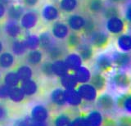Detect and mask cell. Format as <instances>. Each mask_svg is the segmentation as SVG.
<instances>
[{
	"instance_id": "cell-1",
	"label": "cell",
	"mask_w": 131,
	"mask_h": 126,
	"mask_svg": "<svg viewBox=\"0 0 131 126\" xmlns=\"http://www.w3.org/2000/svg\"><path fill=\"white\" fill-rule=\"evenodd\" d=\"M89 44L97 50L106 49L111 42V35L106 31L96 30L89 36Z\"/></svg>"
},
{
	"instance_id": "cell-2",
	"label": "cell",
	"mask_w": 131,
	"mask_h": 126,
	"mask_svg": "<svg viewBox=\"0 0 131 126\" xmlns=\"http://www.w3.org/2000/svg\"><path fill=\"white\" fill-rule=\"evenodd\" d=\"M126 28L125 21L121 17H114L106 20L105 29L110 35L118 36L124 33Z\"/></svg>"
},
{
	"instance_id": "cell-3",
	"label": "cell",
	"mask_w": 131,
	"mask_h": 126,
	"mask_svg": "<svg viewBox=\"0 0 131 126\" xmlns=\"http://www.w3.org/2000/svg\"><path fill=\"white\" fill-rule=\"evenodd\" d=\"M76 90L80 95L82 100L87 102H94L97 98L98 92L90 83L80 84L77 86Z\"/></svg>"
},
{
	"instance_id": "cell-4",
	"label": "cell",
	"mask_w": 131,
	"mask_h": 126,
	"mask_svg": "<svg viewBox=\"0 0 131 126\" xmlns=\"http://www.w3.org/2000/svg\"><path fill=\"white\" fill-rule=\"evenodd\" d=\"M112 59L114 66L125 71L131 68V54L130 52H116L112 55Z\"/></svg>"
},
{
	"instance_id": "cell-5",
	"label": "cell",
	"mask_w": 131,
	"mask_h": 126,
	"mask_svg": "<svg viewBox=\"0 0 131 126\" xmlns=\"http://www.w3.org/2000/svg\"><path fill=\"white\" fill-rule=\"evenodd\" d=\"M96 105L98 111L110 112L116 107V101L114 97L109 93H102L96 100Z\"/></svg>"
},
{
	"instance_id": "cell-6",
	"label": "cell",
	"mask_w": 131,
	"mask_h": 126,
	"mask_svg": "<svg viewBox=\"0 0 131 126\" xmlns=\"http://www.w3.org/2000/svg\"><path fill=\"white\" fill-rule=\"evenodd\" d=\"M112 83L117 89L125 90L130 87L131 78L125 71H120L114 74L112 77Z\"/></svg>"
},
{
	"instance_id": "cell-7",
	"label": "cell",
	"mask_w": 131,
	"mask_h": 126,
	"mask_svg": "<svg viewBox=\"0 0 131 126\" xmlns=\"http://www.w3.org/2000/svg\"><path fill=\"white\" fill-rule=\"evenodd\" d=\"M30 116L36 123H43L48 119V110L43 104H37L31 109Z\"/></svg>"
},
{
	"instance_id": "cell-8",
	"label": "cell",
	"mask_w": 131,
	"mask_h": 126,
	"mask_svg": "<svg viewBox=\"0 0 131 126\" xmlns=\"http://www.w3.org/2000/svg\"><path fill=\"white\" fill-rule=\"evenodd\" d=\"M96 67L100 73L110 72L114 67L112 56L102 53L100 54L96 59Z\"/></svg>"
},
{
	"instance_id": "cell-9",
	"label": "cell",
	"mask_w": 131,
	"mask_h": 126,
	"mask_svg": "<svg viewBox=\"0 0 131 126\" xmlns=\"http://www.w3.org/2000/svg\"><path fill=\"white\" fill-rule=\"evenodd\" d=\"M20 26L25 30H31L36 26L39 21V15L36 12L30 11L24 13L20 18Z\"/></svg>"
},
{
	"instance_id": "cell-10",
	"label": "cell",
	"mask_w": 131,
	"mask_h": 126,
	"mask_svg": "<svg viewBox=\"0 0 131 126\" xmlns=\"http://www.w3.org/2000/svg\"><path fill=\"white\" fill-rule=\"evenodd\" d=\"M86 18L80 14H72L67 18V24L69 29L74 32H80L83 30L85 25Z\"/></svg>"
},
{
	"instance_id": "cell-11",
	"label": "cell",
	"mask_w": 131,
	"mask_h": 126,
	"mask_svg": "<svg viewBox=\"0 0 131 126\" xmlns=\"http://www.w3.org/2000/svg\"><path fill=\"white\" fill-rule=\"evenodd\" d=\"M103 116L98 110L90 111L87 116L84 117L85 126H102Z\"/></svg>"
},
{
	"instance_id": "cell-12",
	"label": "cell",
	"mask_w": 131,
	"mask_h": 126,
	"mask_svg": "<svg viewBox=\"0 0 131 126\" xmlns=\"http://www.w3.org/2000/svg\"><path fill=\"white\" fill-rule=\"evenodd\" d=\"M116 43L120 52H131V34L124 32L119 35L116 38Z\"/></svg>"
},
{
	"instance_id": "cell-13",
	"label": "cell",
	"mask_w": 131,
	"mask_h": 126,
	"mask_svg": "<svg viewBox=\"0 0 131 126\" xmlns=\"http://www.w3.org/2000/svg\"><path fill=\"white\" fill-rule=\"evenodd\" d=\"M65 98L66 104L71 107H79L83 101L76 88L65 89Z\"/></svg>"
},
{
	"instance_id": "cell-14",
	"label": "cell",
	"mask_w": 131,
	"mask_h": 126,
	"mask_svg": "<svg viewBox=\"0 0 131 126\" xmlns=\"http://www.w3.org/2000/svg\"><path fill=\"white\" fill-rule=\"evenodd\" d=\"M89 83L99 93L104 91V89L106 87V84H107V80H106V77L102 75V73L97 72L92 75L91 79L89 80Z\"/></svg>"
},
{
	"instance_id": "cell-15",
	"label": "cell",
	"mask_w": 131,
	"mask_h": 126,
	"mask_svg": "<svg viewBox=\"0 0 131 126\" xmlns=\"http://www.w3.org/2000/svg\"><path fill=\"white\" fill-rule=\"evenodd\" d=\"M52 33L57 39H64L69 35V27L63 22H56L52 26Z\"/></svg>"
},
{
	"instance_id": "cell-16",
	"label": "cell",
	"mask_w": 131,
	"mask_h": 126,
	"mask_svg": "<svg viewBox=\"0 0 131 126\" xmlns=\"http://www.w3.org/2000/svg\"><path fill=\"white\" fill-rule=\"evenodd\" d=\"M77 53L80 55L83 62H89L94 55V48L89 43H82L76 49Z\"/></svg>"
},
{
	"instance_id": "cell-17",
	"label": "cell",
	"mask_w": 131,
	"mask_h": 126,
	"mask_svg": "<svg viewBox=\"0 0 131 126\" xmlns=\"http://www.w3.org/2000/svg\"><path fill=\"white\" fill-rule=\"evenodd\" d=\"M65 63L68 67L69 71H75L76 69L80 67L83 64V61L78 53L73 52V53L68 54L65 58Z\"/></svg>"
},
{
	"instance_id": "cell-18",
	"label": "cell",
	"mask_w": 131,
	"mask_h": 126,
	"mask_svg": "<svg viewBox=\"0 0 131 126\" xmlns=\"http://www.w3.org/2000/svg\"><path fill=\"white\" fill-rule=\"evenodd\" d=\"M74 75H75V79L79 84H85L89 83V80L91 79V71H89L86 66H81L78 69L74 71Z\"/></svg>"
},
{
	"instance_id": "cell-19",
	"label": "cell",
	"mask_w": 131,
	"mask_h": 126,
	"mask_svg": "<svg viewBox=\"0 0 131 126\" xmlns=\"http://www.w3.org/2000/svg\"><path fill=\"white\" fill-rule=\"evenodd\" d=\"M106 7L104 0H88L87 9L92 15H101Z\"/></svg>"
},
{
	"instance_id": "cell-20",
	"label": "cell",
	"mask_w": 131,
	"mask_h": 126,
	"mask_svg": "<svg viewBox=\"0 0 131 126\" xmlns=\"http://www.w3.org/2000/svg\"><path fill=\"white\" fill-rule=\"evenodd\" d=\"M20 88L22 89L24 94L27 97H32L35 95L38 92V84L34 79H27L21 81Z\"/></svg>"
},
{
	"instance_id": "cell-21",
	"label": "cell",
	"mask_w": 131,
	"mask_h": 126,
	"mask_svg": "<svg viewBox=\"0 0 131 126\" xmlns=\"http://www.w3.org/2000/svg\"><path fill=\"white\" fill-rule=\"evenodd\" d=\"M42 16L46 21H54L59 17V11L55 6L47 5L43 7L42 11Z\"/></svg>"
},
{
	"instance_id": "cell-22",
	"label": "cell",
	"mask_w": 131,
	"mask_h": 126,
	"mask_svg": "<svg viewBox=\"0 0 131 126\" xmlns=\"http://www.w3.org/2000/svg\"><path fill=\"white\" fill-rule=\"evenodd\" d=\"M5 33L8 37L16 39L21 34V28L16 21H10L5 26Z\"/></svg>"
},
{
	"instance_id": "cell-23",
	"label": "cell",
	"mask_w": 131,
	"mask_h": 126,
	"mask_svg": "<svg viewBox=\"0 0 131 126\" xmlns=\"http://www.w3.org/2000/svg\"><path fill=\"white\" fill-rule=\"evenodd\" d=\"M52 71L53 75L59 77H62L69 73V69L65 63L63 59L57 60L52 62Z\"/></svg>"
},
{
	"instance_id": "cell-24",
	"label": "cell",
	"mask_w": 131,
	"mask_h": 126,
	"mask_svg": "<svg viewBox=\"0 0 131 126\" xmlns=\"http://www.w3.org/2000/svg\"><path fill=\"white\" fill-rule=\"evenodd\" d=\"M15 62L14 55L9 52H3L0 53V68L8 70L13 66Z\"/></svg>"
},
{
	"instance_id": "cell-25",
	"label": "cell",
	"mask_w": 131,
	"mask_h": 126,
	"mask_svg": "<svg viewBox=\"0 0 131 126\" xmlns=\"http://www.w3.org/2000/svg\"><path fill=\"white\" fill-rule=\"evenodd\" d=\"M82 43V38L77 32H72L67 37V47L69 50H76Z\"/></svg>"
},
{
	"instance_id": "cell-26",
	"label": "cell",
	"mask_w": 131,
	"mask_h": 126,
	"mask_svg": "<svg viewBox=\"0 0 131 126\" xmlns=\"http://www.w3.org/2000/svg\"><path fill=\"white\" fill-rule=\"evenodd\" d=\"M26 61L30 66H37L41 64L43 61V53L42 52L35 49L30 50L26 56Z\"/></svg>"
},
{
	"instance_id": "cell-27",
	"label": "cell",
	"mask_w": 131,
	"mask_h": 126,
	"mask_svg": "<svg viewBox=\"0 0 131 126\" xmlns=\"http://www.w3.org/2000/svg\"><path fill=\"white\" fill-rule=\"evenodd\" d=\"M50 99L52 102L56 106H64L66 105L65 98V89L57 88L52 90L50 95Z\"/></svg>"
},
{
	"instance_id": "cell-28",
	"label": "cell",
	"mask_w": 131,
	"mask_h": 126,
	"mask_svg": "<svg viewBox=\"0 0 131 126\" xmlns=\"http://www.w3.org/2000/svg\"><path fill=\"white\" fill-rule=\"evenodd\" d=\"M60 84L64 89L76 88L79 85L74 74H68L60 78Z\"/></svg>"
},
{
	"instance_id": "cell-29",
	"label": "cell",
	"mask_w": 131,
	"mask_h": 126,
	"mask_svg": "<svg viewBox=\"0 0 131 126\" xmlns=\"http://www.w3.org/2000/svg\"><path fill=\"white\" fill-rule=\"evenodd\" d=\"M26 95L24 94L22 89L20 87H13L10 88L9 91V96H8V99L14 103H20L24 101Z\"/></svg>"
},
{
	"instance_id": "cell-30",
	"label": "cell",
	"mask_w": 131,
	"mask_h": 126,
	"mask_svg": "<svg viewBox=\"0 0 131 126\" xmlns=\"http://www.w3.org/2000/svg\"><path fill=\"white\" fill-rule=\"evenodd\" d=\"M24 14V8L20 5H12L9 7L7 10L8 17L10 18L11 21H18L22 17Z\"/></svg>"
},
{
	"instance_id": "cell-31",
	"label": "cell",
	"mask_w": 131,
	"mask_h": 126,
	"mask_svg": "<svg viewBox=\"0 0 131 126\" xmlns=\"http://www.w3.org/2000/svg\"><path fill=\"white\" fill-rule=\"evenodd\" d=\"M20 80L15 71H9L5 75L3 78V83L9 88L16 87L20 84Z\"/></svg>"
},
{
	"instance_id": "cell-32",
	"label": "cell",
	"mask_w": 131,
	"mask_h": 126,
	"mask_svg": "<svg viewBox=\"0 0 131 126\" xmlns=\"http://www.w3.org/2000/svg\"><path fill=\"white\" fill-rule=\"evenodd\" d=\"M20 81H25L30 79L33 77V70L30 66L22 65L18 67L17 71H16Z\"/></svg>"
},
{
	"instance_id": "cell-33",
	"label": "cell",
	"mask_w": 131,
	"mask_h": 126,
	"mask_svg": "<svg viewBox=\"0 0 131 126\" xmlns=\"http://www.w3.org/2000/svg\"><path fill=\"white\" fill-rule=\"evenodd\" d=\"M11 48L12 54L17 56L24 55L26 52V48L24 44V41L19 39H15L12 41L11 44Z\"/></svg>"
},
{
	"instance_id": "cell-34",
	"label": "cell",
	"mask_w": 131,
	"mask_h": 126,
	"mask_svg": "<svg viewBox=\"0 0 131 126\" xmlns=\"http://www.w3.org/2000/svg\"><path fill=\"white\" fill-rule=\"evenodd\" d=\"M104 19H108L111 17H121V10L119 8V7L109 4L105 7V8L102 12V13L101 14Z\"/></svg>"
},
{
	"instance_id": "cell-35",
	"label": "cell",
	"mask_w": 131,
	"mask_h": 126,
	"mask_svg": "<svg viewBox=\"0 0 131 126\" xmlns=\"http://www.w3.org/2000/svg\"><path fill=\"white\" fill-rule=\"evenodd\" d=\"M48 55L52 61H57L62 59L63 56H65V51L61 48L60 46H52L47 51Z\"/></svg>"
},
{
	"instance_id": "cell-36",
	"label": "cell",
	"mask_w": 131,
	"mask_h": 126,
	"mask_svg": "<svg viewBox=\"0 0 131 126\" xmlns=\"http://www.w3.org/2000/svg\"><path fill=\"white\" fill-rule=\"evenodd\" d=\"M78 4H79L78 0H61L60 1L61 9L67 13H73L78 7Z\"/></svg>"
},
{
	"instance_id": "cell-37",
	"label": "cell",
	"mask_w": 131,
	"mask_h": 126,
	"mask_svg": "<svg viewBox=\"0 0 131 126\" xmlns=\"http://www.w3.org/2000/svg\"><path fill=\"white\" fill-rule=\"evenodd\" d=\"M24 44L26 46V49L30 50H35L37 49L39 47V36H37L35 35H30L25 39Z\"/></svg>"
},
{
	"instance_id": "cell-38",
	"label": "cell",
	"mask_w": 131,
	"mask_h": 126,
	"mask_svg": "<svg viewBox=\"0 0 131 126\" xmlns=\"http://www.w3.org/2000/svg\"><path fill=\"white\" fill-rule=\"evenodd\" d=\"M39 47L43 50L48 51L52 46H53V42L51 35L48 33H43L39 36Z\"/></svg>"
},
{
	"instance_id": "cell-39",
	"label": "cell",
	"mask_w": 131,
	"mask_h": 126,
	"mask_svg": "<svg viewBox=\"0 0 131 126\" xmlns=\"http://www.w3.org/2000/svg\"><path fill=\"white\" fill-rule=\"evenodd\" d=\"M71 119L66 114H61L57 116L53 120V126H70Z\"/></svg>"
},
{
	"instance_id": "cell-40",
	"label": "cell",
	"mask_w": 131,
	"mask_h": 126,
	"mask_svg": "<svg viewBox=\"0 0 131 126\" xmlns=\"http://www.w3.org/2000/svg\"><path fill=\"white\" fill-rule=\"evenodd\" d=\"M96 30H97V25L95 21L92 19H86L85 25L83 28V30H82L84 33V35L89 36Z\"/></svg>"
},
{
	"instance_id": "cell-41",
	"label": "cell",
	"mask_w": 131,
	"mask_h": 126,
	"mask_svg": "<svg viewBox=\"0 0 131 126\" xmlns=\"http://www.w3.org/2000/svg\"><path fill=\"white\" fill-rule=\"evenodd\" d=\"M41 71H42L43 75L47 77H52L54 75L52 71V62H46L42 64V66H41Z\"/></svg>"
},
{
	"instance_id": "cell-42",
	"label": "cell",
	"mask_w": 131,
	"mask_h": 126,
	"mask_svg": "<svg viewBox=\"0 0 131 126\" xmlns=\"http://www.w3.org/2000/svg\"><path fill=\"white\" fill-rule=\"evenodd\" d=\"M9 91H10V88L7 86L4 83L0 84V99L1 100L8 99Z\"/></svg>"
},
{
	"instance_id": "cell-43",
	"label": "cell",
	"mask_w": 131,
	"mask_h": 126,
	"mask_svg": "<svg viewBox=\"0 0 131 126\" xmlns=\"http://www.w3.org/2000/svg\"><path fill=\"white\" fill-rule=\"evenodd\" d=\"M118 125L121 126H131V116H122L117 120Z\"/></svg>"
},
{
	"instance_id": "cell-44",
	"label": "cell",
	"mask_w": 131,
	"mask_h": 126,
	"mask_svg": "<svg viewBox=\"0 0 131 126\" xmlns=\"http://www.w3.org/2000/svg\"><path fill=\"white\" fill-rule=\"evenodd\" d=\"M123 111L131 114V95H127L125 97L124 106H123Z\"/></svg>"
},
{
	"instance_id": "cell-45",
	"label": "cell",
	"mask_w": 131,
	"mask_h": 126,
	"mask_svg": "<svg viewBox=\"0 0 131 126\" xmlns=\"http://www.w3.org/2000/svg\"><path fill=\"white\" fill-rule=\"evenodd\" d=\"M124 17L125 21L131 25V3H129L127 4L124 13Z\"/></svg>"
},
{
	"instance_id": "cell-46",
	"label": "cell",
	"mask_w": 131,
	"mask_h": 126,
	"mask_svg": "<svg viewBox=\"0 0 131 126\" xmlns=\"http://www.w3.org/2000/svg\"><path fill=\"white\" fill-rule=\"evenodd\" d=\"M109 4L115 5L117 7H121L127 5L130 2V0H107Z\"/></svg>"
},
{
	"instance_id": "cell-47",
	"label": "cell",
	"mask_w": 131,
	"mask_h": 126,
	"mask_svg": "<svg viewBox=\"0 0 131 126\" xmlns=\"http://www.w3.org/2000/svg\"><path fill=\"white\" fill-rule=\"evenodd\" d=\"M126 97H127V94H122L121 96H119L116 98V100H115V101H116V107L118 109L123 110V106H124L125 99Z\"/></svg>"
},
{
	"instance_id": "cell-48",
	"label": "cell",
	"mask_w": 131,
	"mask_h": 126,
	"mask_svg": "<svg viewBox=\"0 0 131 126\" xmlns=\"http://www.w3.org/2000/svg\"><path fill=\"white\" fill-rule=\"evenodd\" d=\"M70 126H85L84 117H82V116L75 117V119L71 120Z\"/></svg>"
},
{
	"instance_id": "cell-49",
	"label": "cell",
	"mask_w": 131,
	"mask_h": 126,
	"mask_svg": "<svg viewBox=\"0 0 131 126\" xmlns=\"http://www.w3.org/2000/svg\"><path fill=\"white\" fill-rule=\"evenodd\" d=\"M22 2L25 7H29V8H32V7H35L38 4L39 0H22Z\"/></svg>"
},
{
	"instance_id": "cell-50",
	"label": "cell",
	"mask_w": 131,
	"mask_h": 126,
	"mask_svg": "<svg viewBox=\"0 0 131 126\" xmlns=\"http://www.w3.org/2000/svg\"><path fill=\"white\" fill-rule=\"evenodd\" d=\"M102 126H118L117 120H115L112 118H106L103 119Z\"/></svg>"
},
{
	"instance_id": "cell-51",
	"label": "cell",
	"mask_w": 131,
	"mask_h": 126,
	"mask_svg": "<svg viewBox=\"0 0 131 126\" xmlns=\"http://www.w3.org/2000/svg\"><path fill=\"white\" fill-rule=\"evenodd\" d=\"M6 13V7L0 3V20H1Z\"/></svg>"
},
{
	"instance_id": "cell-52",
	"label": "cell",
	"mask_w": 131,
	"mask_h": 126,
	"mask_svg": "<svg viewBox=\"0 0 131 126\" xmlns=\"http://www.w3.org/2000/svg\"><path fill=\"white\" fill-rule=\"evenodd\" d=\"M5 115H6V111H5V109H4L3 107H2L1 106H0V120L5 117Z\"/></svg>"
},
{
	"instance_id": "cell-53",
	"label": "cell",
	"mask_w": 131,
	"mask_h": 126,
	"mask_svg": "<svg viewBox=\"0 0 131 126\" xmlns=\"http://www.w3.org/2000/svg\"><path fill=\"white\" fill-rule=\"evenodd\" d=\"M12 0H0V3L6 7V6L10 5V3H12Z\"/></svg>"
},
{
	"instance_id": "cell-54",
	"label": "cell",
	"mask_w": 131,
	"mask_h": 126,
	"mask_svg": "<svg viewBox=\"0 0 131 126\" xmlns=\"http://www.w3.org/2000/svg\"><path fill=\"white\" fill-rule=\"evenodd\" d=\"M3 50V44L1 40H0V53H2Z\"/></svg>"
},
{
	"instance_id": "cell-55",
	"label": "cell",
	"mask_w": 131,
	"mask_h": 126,
	"mask_svg": "<svg viewBox=\"0 0 131 126\" xmlns=\"http://www.w3.org/2000/svg\"><path fill=\"white\" fill-rule=\"evenodd\" d=\"M1 77H2V75H1V72H0V79H1Z\"/></svg>"
},
{
	"instance_id": "cell-56",
	"label": "cell",
	"mask_w": 131,
	"mask_h": 126,
	"mask_svg": "<svg viewBox=\"0 0 131 126\" xmlns=\"http://www.w3.org/2000/svg\"><path fill=\"white\" fill-rule=\"evenodd\" d=\"M0 35H1V28H0Z\"/></svg>"
},
{
	"instance_id": "cell-57",
	"label": "cell",
	"mask_w": 131,
	"mask_h": 126,
	"mask_svg": "<svg viewBox=\"0 0 131 126\" xmlns=\"http://www.w3.org/2000/svg\"><path fill=\"white\" fill-rule=\"evenodd\" d=\"M118 126H121V125H118Z\"/></svg>"
},
{
	"instance_id": "cell-58",
	"label": "cell",
	"mask_w": 131,
	"mask_h": 126,
	"mask_svg": "<svg viewBox=\"0 0 131 126\" xmlns=\"http://www.w3.org/2000/svg\"><path fill=\"white\" fill-rule=\"evenodd\" d=\"M130 87H131V84H130Z\"/></svg>"
}]
</instances>
